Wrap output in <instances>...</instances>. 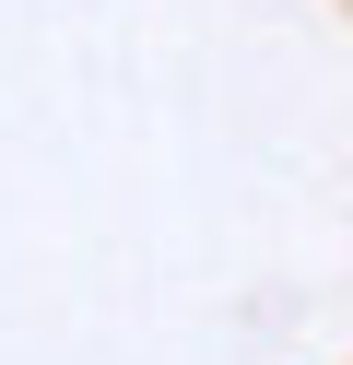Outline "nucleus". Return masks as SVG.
<instances>
[]
</instances>
